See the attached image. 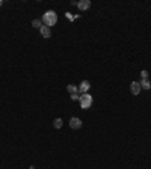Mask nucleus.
Here are the masks:
<instances>
[{
  "label": "nucleus",
  "mask_w": 151,
  "mask_h": 169,
  "mask_svg": "<svg viewBox=\"0 0 151 169\" xmlns=\"http://www.w3.org/2000/svg\"><path fill=\"white\" fill-rule=\"evenodd\" d=\"M56 23H57V14H56L54 11H47V12H44V15H42V24H44V26L53 27Z\"/></svg>",
  "instance_id": "nucleus-1"
},
{
  "label": "nucleus",
  "mask_w": 151,
  "mask_h": 169,
  "mask_svg": "<svg viewBox=\"0 0 151 169\" xmlns=\"http://www.w3.org/2000/svg\"><path fill=\"white\" fill-rule=\"evenodd\" d=\"M92 101H94V98H92V95H91L89 92H88V94H82V95H80V100H79L82 109H89V107L92 106Z\"/></svg>",
  "instance_id": "nucleus-2"
},
{
  "label": "nucleus",
  "mask_w": 151,
  "mask_h": 169,
  "mask_svg": "<svg viewBox=\"0 0 151 169\" xmlns=\"http://www.w3.org/2000/svg\"><path fill=\"white\" fill-rule=\"evenodd\" d=\"M70 127H71L73 130H79V128L82 127V119H80V118L73 116V118L70 119Z\"/></svg>",
  "instance_id": "nucleus-3"
},
{
  "label": "nucleus",
  "mask_w": 151,
  "mask_h": 169,
  "mask_svg": "<svg viewBox=\"0 0 151 169\" xmlns=\"http://www.w3.org/2000/svg\"><path fill=\"white\" fill-rule=\"evenodd\" d=\"M89 88H91V83H89L88 80H83V82L80 83V86H79V92H80V94H88Z\"/></svg>",
  "instance_id": "nucleus-4"
},
{
  "label": "nucleus",
  "mask_w": 151,
  "mask_h": 169,
  "mask_svg": "<svg viewBox=\"0 0 151 169\" xmlns=\"http://www.w3.org/2000/svg\"><path fill=\"white\" fill-rule=\"evenodd\" d=\"M77 8L80 11H88L91 8V2L89 0H80V2H77Z\"/></svg>",
  "instance_id": "nucleus-5"
},
{
  "label": "nucleus",
  "mask_w": 151,
  "mask_h": 169,
  "mask_svg": "<svg viewBox=\"0 0 151 169\" xmlns=\"http://www.w3.org/2000/svg\"><path fill=\"white\" fill-rule=\"evenodd\" d=\"M130 92H132L133 95H138V94L141 92V85H139V82H132V83H130Z\"/></svg>",
  "instance_id": "nucleus-6"
},
{
  "label": "nucleus",
  "mask_w": 151,
  "mask_h": 169,
  "mask_svg": "<svg viewBox=\"0 0 151 169\" xmlns=\"http://www.w3.org/2000/svg\"><path fill=\"white\" fill-rule=\"evenodd\" d=\"M39 32H41V35H42L44 38H50V35H51V33H50V27H48V26H44V24L41 26Z\"/></svg>",
  "instance_id": "nucleus-7"
},
{
  "label": "nucleus",
  "mask_w": 151,
  "mask_h": 169,
  "mask_svg": "<svg viewBox=\"0 0 151 169\" xmlns=\"http://www.w3.org/2000/svg\"><path fill=\"white\" fill-rule=\"evenodd\" d=\"M139 85H141V89H151V83L148 79H141V82H139Z\"/></svg>",
  "instance_id": "nucleus-8"
},
{
  "label": "nucleus",
  "mask_w": 151,
  "mask_h": 169,
  "mask_svg": "<svg viewBox=\"0 0 151 169\" xmlns=\"http://www.w3.org/2000/svg\"><path fill=\"white\" fill-rule=\"evenodd\" d=\"M67 91L73 95V94H77L79 92V86H76V85H68L67 86Z\"/></svg>",
  "instance_id": "nucleus-9"
},
{
  "label": "nucleus",
  "mask_w": 151,
  "mask_h": 169,
  "mask_svg": "<svg viewBox=\"0 0 151 169\" xmlns=\"http://www.w3.org/2000/svg\"><path fill=\"white\" fill-rule=\"evenodd\" d=\"M62 124H64V122H62V119H61V118H54V121H53V127H54V128H57V130H59V128L62 127Z\"/></svg>",
  "instance_id": "nucleus-10"
},
{
  "label": "nucleus",
  "mask_w": 151,
  "mask_h": 169,
  "mask_svg": "<svg viewBox=\"0 0 151 169\" xmlns=\"http://www.w3.org/2000/svg\"><path fill=\"white\" fill-rule=\"evenodd\" d=\"M32 26H33L35 29H41V26H42V20H33V21H32Z\"/></svg>",
  "instance_id": "nucleus-11"
},
{
  "label": "nucleus",
  "mask_w": 151,
  "mask_h": 169,
  "mask_svg": "<svg viewBox=\"0 0 151 169\" xmlns=\"http://www.w3.org/2000/svg\"><path fill=\"white\" fill-rule=\"evenodd\" d=\"M141 76H142V79H148V71L147 70H142L141 71Z\"/></svg>",
  "instance_id": "nucleus-12"
},
{
  "label": "nucleus",
  "mask_w": 151,
  "mask_h": 169,
  "mask_svg": "<svg viewBox=\"0 0 151 169\" xmlns=\"http://www.w3.org/2000/svg\"><path fill=\"white\" fill-rule=\"evenodd\" d=\"M71 100H73V101H79V100H80V95H79V94H73V95H71Z\"/></svg>",
  "instance_id": "nucleus-13"
},
{
  "label": "nucleus",
  "mask_w": 151,
  "mask_h": 169,
  "mask_svg": "<svg viewBox=\"0 0 151 169\" xmlns=\"http://www.w3.org/2000/svg\"><path fill=\"white\" fill-rule=\"evenodd\" d=\"M2 5H3V2H2V0H0V6H2Z\"/></svg>",
  "instance_id": "nucleus-14"
}]
</instances>
